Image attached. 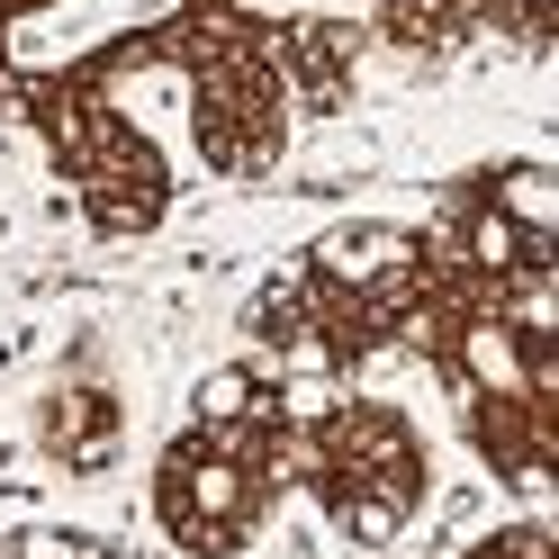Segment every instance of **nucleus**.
I'll return each mask as SVG.
<instances>
[{
    "label": "nucleus",
    "instance_id": "1",
    "mask_svg": "<svg viewBox=\"0 0 559 559\" xmlns=\"http://www.w3.org/2000/svg\"><path fill=\"white\" fill-rule=\"evenodd\" d=\"M415 343H425L451 425L487 461V478L542 506L550 433H559V271H523V280L442 271Z\"/></svg>",
    "mask_w": 559,
    "mask_h": 559
},
{
    "label": "nucleus",
    "instance_id": "9",
    "mask_svg": "<svg viewBox=\"0 0 559 559\" xmlns=\"http://www.w3.org/2000/svg\"><path fill=\"white\" fill-rule=\"evenodd\" d=\"M550 19L559 0H379V37L397 55H461V46H514V55H550Z\"/></svg>",
    "mask_w": 559,
    "mask_h": 559
},
{
    "label": "nucleus",
    "instance_id": "10",
    "mask_svg": "<svg viewBox=\"0 0 559 559\" xmlns=\"http://www.w3.org/2000/svg\"><path fill=\"white\" fill-rule=\"evenodd\" d=\"M37 451L73 478H99L127 451V389L109 370H63L37 397Z\"/></svg>",
    "mask_w": 559,
    "mask_h": 559
},
{
    "label": "nucleus",
    "instance_id": "6",
    "mask_svg": "<svg viewBox=\"0 0 559 559\" xmlns=\"http://www.w3.org/2000/svg\"><path fill=\"white\" fill-rule=\"evenodd\" d=\"M289 497H307L353 550H389L433 497V442L389 397L307 389L289 433Z\"/></svg>",
    "mask_w": 559,
    "mask_h": 559
},
{
    "label": "nucleus",
    "instance_id": "7",
    "mask_svg": "<svg viewBox=\"0 0 559 559\" xmlns=\"http://www.w3.org/2000/svg\"><path fill=\"white\" fill-rule=\"evenodd\" d=\"M433 262L469 271V280H523V271H559V171L533 154L478 163L469 181H451L433 207Z\"/></svg>",
    "mask_w": 559,
    "mask_h": 559
},
{
    "label": "nucleus",
    "instance_id": "2",
    "mask_svg": "<svg viewBox=\"0 0 559 559\" xmlns=\"http://www.w3.org/2000/svg\"><path fill=\"white\" fill-rule=\"evenodd\" d=\"M433 235L397 217H343L325 235L289 243L243 298V343L271 370L298 379H353L379 353H406L433 307Z\"/></svg>",
    "mask_w": 559,
    "mask_h": 559
},
{
    "label": "nucleus",
    "instance_id": "12",
    "mask_svg": "<svg viewBox=\"0 0 559 559\" xmlns=\"http://www.w3.org/2000/svg\"><path fill=\"white\" fill-rule=\"evenodd\" d=\"M451 559H559V542H550V523H542V514H514V523L478 533L469 550H451Z\"/></svg>",
    "mask_w": 559,
    "mask_h": 559
},
{
    "label": "nucleus",
    "instance_id": "8",
    "mask_svg": "<svg viewBox=\"0 0 559 559\" xmlns=\"http://www.w3.org/2000/svg\"><path fill=\"white\" fill-rule=\"evenodd\" d=\"M37 145L55 163V181L73 190V207H82L91 235L135 243V235H154L171 217V190H181V181H171V154L118 109V99H91V109L37 127Z\"/></svg>",
    "mask_w": 559,
    "mask_h": 559
},
{
    "label": "nucleus",
    "instance_id": "5",
    "mask_svg": "<svg viewBox=\"0 0 559 559\" xmlns=\"http://www.w3.org/2000/svg\"><path fill=\"white\" fill-rule=\"evenodd\" d=\"M235 0H0V118L55 127L118 99L127 73H181Z\"/></svg>",
    "mask_w": 559,
    "mask_h": 559
},
{
    "label": "nucleus",
    "instance_id": "11",
    "mask_svg": "<svg viewBox=\"0 0 559 559\" xmlns=\"http://www.w3.org/2000/svg\"><path fill=\"white\" fill-rule=\"evenodd\" d=\"M0 559H127V550L73 533V523H19V533H0Z\"/></svg>",
    "mask_w": 559,
    "mask_h": 559
},
{
    "label": "nucleus",
    "instance_id": "3",
    "mask_svg": "<svg viewBox=\"0 0 559 559\" xmlns=\"http://www.w3.org/2000/svg\"><path fill=\"white\" fill-rule=\"evenodd\" d=\"M298 397H307V379L271 370L253 353L199 379L190 425L154 451V487H145L154 533L181 559H243L271 533L280 497H289Z\"/></svg>",
    "mask_w": 559,
    "mask_h": 559
},
{
    "label": "nucleus",
    "instance_id": "4",
    "mask_svg": "<svg viewBox=\"0 0 559 559\" xmlns=\"http://www.w3.org/2000/svg\"><path fill=\"white\" fill-rule=\"evenodd\" d=\"M353 55L361 37L343 19H271L253 0H235L181 55L199 163L217 181H271L298 118H334L353 99Z\"/></svg>",
    "mask_w": 559,
    "mask_h": 559
}]
</instances>
